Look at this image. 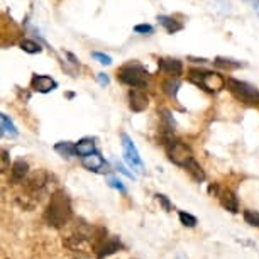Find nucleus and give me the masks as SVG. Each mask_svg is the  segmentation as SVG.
Masks as SVG:
<instances>
[{
  "label": "nucleus",
  "instance_id": "obj_17",
  "mask_svg": "<svg viewBox=\"0 0 259 259\" xmlns=\"http://www.w3.org/2000/svg\"><path fill=\"white\" fill-rule=\"evenodd\" d=\"M158 22L166 29L168 34H177L183 29V24L178 22L177 19L173 17H168V16H158Z\"/></svg>",
  "mask_w": 259,
  "mask_h": 259
},
{
  "label": "nucleus",
  "instance_id": "obj_20",
  "mask_svg": "<svg viewBox=\"0 0 259 259\" xmlns=\"http://www.w3.org/2000/svg\"><path fill=\"white\" fill-rule=\"evenodd\" d=\"M55 151L63 158H71V156L76 154V149H75V144L71 143H58L55 146Z\"/></svg>",
  "mask_w": 259,
  "mask_h": 259
},
{
  "label": "nucleus",
  "instance_id": "obj_22",
  "mask_svg": "<svg viewBox=\"0 0 259 259\" xmlns=\"http://www.w3.org/2000/svg\"><path fill=\"white\" fill-rule=\"evenodd\" d=\"M215 65H217L219 68H224V70H237V68H241L242 65L239 61H234V60H229V58H215Z\"/></svg>",
  "mask_w": 259,
  "mask_h": 259
},
{
  "label": "nucleus",
  "instance_id": "obj_16",
  "mask_svg": "<svg viewBox=\"0 0 259 259\" xmlns=\"http://www.w3.org/2000/svg\"><path fill=\"white\" fill-rule=\"evenodd\" d=\"M81 163L89 171H100V168L107 166L104 158L99 153H92L89 156H85V158H81Z\"/></svg>",
  "mask_w": 259,
  "mask_h": 259
},
{
  "label": "nucleus",
  "instance_id": "obj_26",
  "mask_svg": "<svg viewBox=\"0 0 259 259\" xmlns=\"http://www.w3.org/2000/svg\"><path fill=\"white\" fill-rule=\"evenodd\" d=\"M92 56H94V60L99 61L100 65H105V66L112 65V58H110L109 55H105V53H99V51H95V53H92Z\"/></svg>",
  "mask_w": 259,
  "mask_h": 259
},
{
  "label": "nucleus",
  "instance_id": "obj_2",
  "mask_svg": "<svg viewBox=\"0 0 259 259\" xmlns=\"http://www.w3.org/2000/svg\"><path fill=\"white\" fill-rule=\"evenodd\" d=\"M117 78L124 85L134 87V89H143V87L148 85V71L138 63H129V65L122 66L117 71Z\"/></svg>",
  "mask_w": 259,
  "mask_h": 259
},
{
  "label": "nucleus",
  "instance_id": "obj_14",
  "mask_svg": "<svg viewBox=\"0 0 259 259\" xmlns=\"http://www.w3.org/2000/svg\"><path fill=\"white\" fill-rule=\"evenodd\" d=\"M0 134L4 138H17L19 136L17 127L14 125V122L7 114H0Z\"/></svg>",
  "mask_w": 259,
  "mask_h": 259
},
{
  "label": "nucleus",
  "instance_id": "obj_27",
  "mask_svg": "<svg viewBox=\"0 0 259 259\" xmlns=\"http://www.w3.org/2000/svg\"><path fill=\"white\" fill-rule=\"evenodd\" d=\"M156 197V200H158V202L163 205V208L166 210V212H171V210H173V205H171V202L168 200V197H166V195H163V193H156L154 195Z\"/></svg>",
  "mask_w": 259,
  "mask_h": 259
},
{
  "label": "nucleus",
  "instance_id": "obj_31",
  "mask_svg": "<svg viewBox=\"0 0 259 259\" xmlns=\"http://www.w3.org/2000/svg\"><path fill=\"white\" fill-rule=\"evenodd\" d=\"M97 78H99V83H100V85H109V83H110L109 76H107L105 73H99V75H97Z\"/></svg>",
  "mask_w": 259,
  "mask_h": 259
},
{
  "label": "nucleus",
  "instance_id": "obj_3",
  "mask_svg": "<svg viewBox=\"0 0 259 259\" xmlns=\"http://www.w3.org/2000/svg\"><path fill=\"white\" fill-rule=\"evenodd\" d=\"M190 80L197 83L198 87H203L205 90L217 94L224 87L227 85L226 78L217 71H200V70H192L190 71Z\"/></svg>",
  "mask_w": 259,
  "mask_h": 259
},
{
  "label": "nucleus",
  "instance_id": "obj_10",
  "mask_svg": "<svg viewBox=\"0 0 259 259\" xmlns=\"http://www.w3.org/2000/svg\"><path fill=\"white\" fill-rule=\"evenodd\" d=\"M158 66L161 71L168 73V75H175L180 76L183 73V65L180 60H175V58H161L158 61Z\"/></svg>",
  "mask_w": 259,
  "mask_h": 259
},
{
  "label": "nucleus",
  "instance_id": "obj_15",
  "mask_svg": "<svg viewBox=\"0 0 259 259\" xmlns=\"http://www.w3.org/2000/svg\"><path fill=\"white\" fill-rule=\"evenodd\" d=\"M183 168L187 169V173L195 180V182H198V183L205 182V171H203L202 166L197 163V159H195V158H190Z\"/></svg>",
  "mask_w": 259,
  "mask_h": 259
},
{
  "label": "nucleus",
  "instance_id": "obj_7",
  "mask_svg": "<svg viewBox=\"0 0 259 259\" xmlns=\"http://www.w3.org/2000/svg\"><path fill=\"white\" fill-rule=\"evenodd\" d=\"M46 183H48L46 169H34L32 173H29V177L26 180L27 190H29V192H32V193L41 192V190L46 187Z\"/></svg>",
  "mask_w": 259,
  "mask_h": 259
},
{
  "label": "nucleus",
  "instance_id": "obj_21",
  "mask_svg": "<svg viewBox=\"0 0 259 259\" xmlns=\"http://www.w3.org/2000/svg\"><path fill=\"white\" fill-rule=\"evenodd\" d=\"M21 50L29 53V55H39V53L42 51V48L37 45L36 41H32V39H24V41H21Z\"/></svg>",
  "mask_w": 259,
  "mask_h": 259
},
{
  "label": "nucleus",
  "instance_id": "obj_8",
  "mask_svg": "<svg viewBox=\"0 0 259 259\" xmlns=\"http://www.w3.org/2000/svg\"><path fill=\"white\" fill-rule=\"evenodd\" d=\"M31 85L34 90L39 92V94H50V92L58 89L56 80H53V78L48 75H34Z\"/></svg>",
  "mask_w": 259,
  "mask_h": 259
},
{
  "label": "nucleus",
  "instance_id": "obj_18",
  "mask_svg": "<svg viewBox=\"0 0 259 259\" xmlns=\"http://www.w3.org/2000/svg\"><path fill=\"white\" fill-rule=\"evenodd\" d=\"M75 149H76V156L85 158V156L95 153V141L90 139V138H85V139L78 141V143L75 144Z\"/></svg>",
  "mask_w": 259,
  "mask_h": 259
},
{
  "label": "nucleus",
  "instance_id": "obj_24",
  "mask_svg": "<svg viewBox=\"0 0 259 259\" xmlns=\"http://www.w3.org/2000/svg\"><path fill=\"white\" fill-rule=\"evenodd\" d=\"M244 221H246V224H249V226L259 227V212H256V210H246V212H244Z\"/></svg>",
  "mask_w": 259,
  "mask_h": 259
},
{
  "label": "nucleus",
  "instance_id": "obj_25",
  "mask_svg": "<svg viewBox=\"0 0 259 259\" xmlns=\"http://www.w3.org/2000/svg\"><path fill=\"white\" fill-rule=\"evenodd\" d=\"M178 217H180V222H182L185 227H195V226H197V217H193L192 213L180 212Z\"/></svg>",
  "mask_w": 259,
  "mask_h": 259
},
{
  "label": "nucleus",
  "instance_id": "obj_29",
  "mask_svg": "<svg viewBox=\"0 0 259 259\" xmlns=\"http://www.w3.org/2000/svg\"><path fill=\"white\" fill-rule=\"evenodd\" d=\"M109 185L112 188H115V190H119L120 193H125L127 192V188L124 187V185H122V182L119 178H109Z\"/></svg>",
  "mask_w": 259,
  "mask_h": 259
},
{
  "label": "nucleus",
  "instance_id": "obj_30",
  "mask_svg": "<svg viewBox=\"0 0 259 259\" xmlns=\"http://www.w3.org/2000/svg\"><path fill=\"white\" fill-rule=\"evenodd\" d=\"M9 158H11V156H9L7 151L2 149V163H0V168H2V171H6L9 166H11V163H9Z\"/></svg>",
  "mask_w": 259,
  "mask_h": 259
},
{
  "label": "nucleus",
  "instance_id": "obj_6",
  "mask_svg": "<svg viewBox=\"0 0 259 259\" xmlns=\"http://www.w3.org/2000/svg\"><path fill=\"white\" fill-rule=\"evenodd\" d=\"M122 148H124V158L127 163H129V166L136 168L139 173H144V164L139 156V151L136 148V144L133 143V139H131L125 133L122 134Z\"/></svg>",
  "mask_w": 259,
  "mask_h": 259
},
{
  "label": "nucleus",
  "instance_id": "obj_28",
  "mask_svg": "<svg viewBox=\"0 0 259 259\" xmlns=\"http://www.w3.org/2000/svg\"><path fill=\"white\" fill-rule=\"evenodd\" d=\"M134 32L136 34H153L154 32V27L151 24H138L134 27Z\"/></svg>",
  "mask_w": 259,
  "mask_h": 259
},
{
  "label": "nucleus",
  "instance_id": "obj_4",
  "mask_svg": "<svg viewBox=\"0 0 259 259\" xmlns=\"http://www.w3.org/2000/svg\"><path fill=\"white\" fill-rule=\"evenodd\" d=\"M227 87L232 92V95L244 104L259 105V89H256V87L249 85L246 81L236 80V78H229Z\"/></svg>",
  "mask_w": 259,
  "mask_h": 259
},
{
  "label": "nucleus",
  "instance_id": "obj_12",
  "mask_svg": "<svg viewBox=\"0 0 259 259\" xmlns=\"http://www.w3.org/2000/svg\"><path fill=\"white\" fill-rule=\"evenodd\" d=\"M11 175H12V182L14 183L24 182V180H27V177H29V164L24 159L14 161L12 168H11Z\"/></svg>",
  "mask_w": 259,
  "mask_h": 259
},
{
  "label": "nucleus",
  "instance_id": "obj_23",
  "mask_svg": "<svg viewBox=\"0 0 259 259\" xmlns=\"http://www.w3.org/2000/svg\"><path fill=\"white\" fill-rule=\"evenodd\" d=\"M161 119H163V125L169 131V133H173V131L177 129V120H175L173 114H171L168 109L161 110Z\"/></svg>",
  "mask_w": 259,
  "mask_h": 259
},
{
  "label": "nucleus",
  "instance_id": "obj_5",
  "mask_svg": "<svg viewBox=\"0 0 259 259\" xmlns=\"http://www.w3.org/2000/svg\"><path fill=\"white\" fill-rule=\"evenodd\" d=\"M166 156H168L171 163L178 166H185L190 158H193L190 146L177 139H168V143H166Z\"/></svg>",
  "mask_w": 259,
  "mask_h": 259
},
{
  "label": "nucleus",
  "instance_id": "obj_32",
  "mask_svg": "<svg viewBox=\"0 0 259 259\" xmlns=\"http://www.w3.org/2000/svg\"><path fill=\"white\" fill-rule=\"evenodd\" d=\"M117 169H119V173L125 175L127 178H133V180H134V175L131 173V171H127V169H125V168H124V166H122V164H117Z\"/></svg>",
  "mask_w": 259,
  "mask_h": 259
},
{
  "label": "nucleus",
  "instance_id": "obj_33",
  "mask_svg": "<svg viewBox=\"0 0 259 259\" xmlns=\"http://www.w3.org/2000/svg\"><path fill=\"white\" fill-rule=\"evenodd\" d=\"M208 193L210 195H217V197H219V195H221V193H219V185H210V187H208Z\"/></svg>",
  "mask_w": 259,
  "mask_h": 259
},
{
  "label": "nucleus",
  "instance_id": "obj_11",
  "mask_svg": "<svg viewBox=\"0 0 259 259\" xmlns=\"http://www.w3.org/2000/svg\"><path fill=\"white\" fill-rule=\"evenodd\" d=\"M122 249V242L117 237H109L107 241L102 244L100 249L97 251V259H105L107 256H112L114 252L120 251Z\"/></svg>",
  "mask_w": 259,
  "mask_h": 259
},
{
  "label": "nucleus",
  "instance_id": "obj_19",
  "mask_svg": "<svg viewBox=\"0 0 259 259\" xmlns=\"http://www.w3.org/2000/svg\"><path fill=\"white\" fill-rule=\"evenodd\" d=\"M163 90L164 94L171 97V99H177L178 92H180V80L178 78H168V80L163 81Z\"/></svg>",
  "mask_w": 259,
  "mask_h": 259
},
{
  "label": "nucleus",
  "instance_id": "obj_13",
  "mask_svg": "<svg viewBox=\"0 0 259 259\" xmlns=\"http://www.w3.org/2000/svg\"><path fill=\"white\" fill-rule=\"evenodd\" d=\"M219 198H221V205L226 210H229V212H232V213L239 212V200L232 190H229V188L224 190V192H221V195H219Z\"/></svg>",
  "mask_w": 259,
  "mask_h": 259
},
{
  "label": "nucleus",
  "instance_id": "obj_34",
  "mask_svg": "<svg viewBox=\"0 0 259 259\" xmlns=\"http://www.w3.org/2000/svg\"><path fill=\"white\" fill-rule=\"evenodd\" d=\"M256 11H257V14H259V0H256Z\"/></svg>",
  "mask_w": 259,
  "mask_h": 259
},
{
  "label": "nucleus",
  "instance_id": "obj_1",
  "mask_svg": "<svg viewBox=\"0 0 259 259\" xmlns=\"http://www.w3.org/2000/svg\"><path fill=\"white\" fill-rule=\"evenodd\" d=\"M71 213L73 210H71L70 197L66 195L65 190H56L51 195L50 203H48V207L45 210V222L50 227L61 229L70 222Z\"/></svg>",
  "mask_w": 259,
  "mask_h": 259
},
{
  "label": "nucleus",
  "instance_id": "obj_9",
  "mask_svg": "<svg viewBox=\"0 0 259 259\" xmlns=\"http://www.w3.org/2000/svg\"><path fill=\"white\" fill-rule=\"evenodd\" d=\"M149 105V99L144 92L131 90L129 92V107L133 112H144Z\"/></svg>",
  "mask_w": 259,
  "mask_h": 259
}]
</instances>
